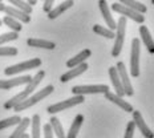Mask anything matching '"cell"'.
<instances>
[{
  "instance_id": "obj_13",
  "label": "cell",
  "mask_w": 154,
  "mask_h": 138,
  "mask_svg": "<svg viewBox=\"0 0 154 138\" xmlns=\"http://www.w3.org/2000/svg\"><path fill=\"white\" fill-rule=\"evenodd\" d=\"M98 8H100L101 15H102V17H104L108 28L112 31H114L116 29V20L113 19V16H112L110 8H109L106 0H100V2H98Z\"/></svg>"
},
{
  "instance_id": "obj_21",
  "label": "cell",
  "mask_w": 154,
  "mask_h": 138,
  "mask_svg": "<svg viewBox=\"0 0 154 138\" xmlns=\"http://www.w3.org/2000/svg\"><path fill=\"white\" fill-rule=\"evenodd\" d=\"M82 122H84V115L77 114L75 117V120H73L72 125H70V129L68 131V134H66V138H76L82 126Z\"/></svg>"
},
{
  "instance_id": "obj_12",
  "label": "cell",
  "mask_w": 154,
  "mask_h": 138,
  "mask_svg": "<svg viewBox=\"0 0 154 138\" xmlns=\"http://www.w3.org/2000/svg\"><path fill=\"white\" fill-rule=\"evenodd\" d=\"M86 69H88V64H86V61L79 64V65L73 66V68H69L68 72H65L61 77H60V81L61 82H68V81H70V80L81 76L84 72H86Z\"/></svg>"
},
{
  "instance_id": "obj_33",
  "label": "cell",
  "mask_w": 154,
  "mask_h": 138,
  "mask_svg": "<svg viewBox=\"0 0 154 138\" xmlns=\"http://www.w3.org/2000/svg\"><path fill=\"white\" fill-rule=\"evenodd\" d=\"M43 131H44V138H54L51 124H45V125H44V126H43Z\"/></svg>"
},
{
  "instance_id": "obj_29",
  "label": "cell",
  "mask_w": 154,
  "mask_h": 138,
  "mask_svg": "<svg viewBox=\"0 0 154 138\" xmlns=\"http://www.w3.org/2000/svg\"><path fill=\"white\" fill-rule=\"evenodd\" d=\"M93 32H94V33H97V35H100V36H102V37L114 38V31L102 27V25H100V24L93 25Z\"/></svg>"
},
{
  "instance_id": "obj_19",
  "label": "cell",
  "mask_w": 154,
  "mask_h": 138,
  "mask_svg": "<svg viewBox=\"0 0 154 138\" xmlns=\"http://www.w3.org/2000/svg\"><path fill=\"white\" fill-rule=\"evenodd\" d=\"M27 44L32 48H44V49H54L56 44L51 40H44V38H28Z\"/></svg>"
},
{
  "instance_id": "obj_7",
  "label": "cell",
  "mask_w": 154,
  "mask_h": 138,
  "mask_svg": "<svg viewBox=\"0 0 154 138\" xmlns=\"http://www.w3.org/2000/svg\"><path fill=\"white\" fill-rule=\"evenodd\" d=\"M112 9H113L114 12H117V14H120L121 16H124V17H126V19L129 17L130 20L136 21V23H138V24H142L143 21H145V16L142 14H138V12L128 8L126 5L121 4V3H113V4H112Z\"/></svg>"
},
{
  "instance_id": "obj_8",
  "label": "cell",
  "mask_w": 154,
  "mask_h": 138,
  "mask_svg": "<svg viewBox=\"0 0 154 138\" xmlns=\"http://www.w3.org/2000/svg\"><path fill=\"white\" fill-rule=\"evenodd\" d=\"M109 89L108 85L104 84H98V85H76L72 88V93L73 94H104L106 93Z\"/></svg>"
},
{
  "instance_id": "obj_5",
  "label": "cell",
  "mask_w": 154,
  "mask_h": 138,
  "mask_svg": "<svg viewBox=\"0 0 154 138\" xmlns=\"http://www.w3.org/2000/svg\"><path fill=\"white\" fill-rule=\"evenodd\" d=\"M40 65H41L40 59H31L24 63H19V64H16V65H11V66H8V68H5L4 75L5 76H15V75H19V73L24 72V70L36 69Z\"/></svg>"
},
{
  "instance_id": "obj_23",
  "label": "cell",
  "mask_w": 154,
  "mask_h": 138,
  "mask_svg": "<svg viewBox=\"0 0 154 138\" xmlns=\"http://www.w3.org/2000/svg\"><path fill=\"white\" fill-rule=\"evenodd\" d=\"M31 125V118H28V117H25V118H23V120L20 121L17 125H16V129H15V131L11 134L8 138H20L23 134L25 133V130H27V127Z\"/></svg>"
},
{
  "instance_id": "obj_9",
  "label": "cell",
  "mask_w": 154,
  "mask_h": 138,
  "mask_svg": "<svg viewBox=\"0 0 154 138\" xmlns=\"http://www.w3.org/2000/svg\"><path fill=\"white\" fill-rule=\"evenodd\" d=\"M116 69H117L118 76H120V80H121V84H122L125 96H133L134 90H133V86H131V82L129 80V76H128L126 68H125V64L122 61H118L117 65H116Z\"/></svg>"
},
{
  "instance_id": "obj_34",
  "label": "cell",
  "mask_w": 154,
  "mask_h": 138,
  "mask_svg": "<svg viewBox=\"0 0 154 138\" xmlns=\"http://www.w3.org/2000/svg\"><path fill=\"white\" fill-rule=\"evenodd\" d=\"M53 4H54V0H44V5H43L44 12L49 11V9L53 7Z\"/></svg>"
},
{
  "instance_id": "obj_20",
  "label": "cell",
  "mask_w": 154,
  "mask_h": 138,
  "mask_svg": "<svg viewBox=\"0 0 154 138\" xmlns=\"http://www.w3.org/2000/svg\"><path fill=\"white\" fill-rule=\"evenodd\" d=\"M91 54H92L91 49H84V51H81V52H80L79 54H76L75 57H72V59H69L68 61H66V66H68V68H73V66L79 65V64L85 63L86 59H88Z\"/></svg>"
},
{
  "instance_id": "obj_28",
  "label": "cell",
  "mask_w": 154,
  "mask_h": 138,
  "mask_svg": "<svg viewBox=\"0 0 154 138\" xmlns=\"http://www.w3.org/2000/svg\"><path fill=\"white\" fill-rule=\"evenodd\" d=\"M21 121V117L20 115H12V117H8L5 120H2L0 121V130H4L7 127H11V126H16L19 122Z\"/></svg>"
},
{
  "instance_id": "obj_18",
  "label": "cell",
  "mask_w": 154,
  "mask_h": 138,
  "mask_svg": "<svg viewBox=\"0 0 154 138\" xmlns=\"http://www.w3.org/2000/svg\"><path fill=\"white\" fill-rule=\"evenodd\" d=\"M140 36L142 43L145 44V47L147 48L150 53H154V41H153V36L150 33V31L147 29L146 25H141L140 27Z\"/></svg>"
},
{
  "instance_id": "obj_36",
  "label": "cell",
  "mask_w": 154,
  "mask_h": 138,
  "mask_svg": "<svg viewBox=\"0 0 154 138\" xmlns=\"http://www.w3.org/2000/svg\"><path fill=\"white\" fill-rule=\"evenodd\" d=\"M4 7H5V5L3 4V2H0V12H3V11H4Z\"/></svg>"
},
{
  "instance_id": "obj_3",
  "label": "cell",
  "mask_w": 154,
  "mask_h": 138,
  "mask_svg": "<svg viewBox=\"0 0 154 138\" xmlns=\"http://www.w3.org/2000/svg\"><path fill=\"white\" fill-rule=\"evenodd\" d=\"M126 35V17L121 16L118 21H116V32H114V45L112 49V56L118 57L122 51V45Z\"/></svg>"
},
{
  "instance_id": "obj_30",
  "label": "cell",
  "mask_w": 154,
  "mask_h": 138,
  "mask_svg": "<svg viewBox=\"0 0 154 138\" xmlns=\"http://www.w3.org/2000/svg\"><path fill=\"white\" fill-rule=\"evenodd\" d=\"M19 38V33L17 32H7V33H3L0 35V45H3V44L5 43H9V41H14V40H17Z\"/></svg>"
},
{
  "instance_id": "obj_22",
  "label": "cell",
  "mask_w": 154,
  "mask_h": 138,
  "mask_svg": "<svg viewBox=\"0 0 154 138\" xmlns=\"http://www.w3.org/2000/svg\"><path fill=\"white\" fill-rule=\"evenodd\" d=\"M118 3H121V4L126 5L128 8L133 9V11L138 12V14H145V12L147 11V7L145 4H142V3L137 2V0H118Z\"/></svg>"
},
{
  "instance_id": "obj_10",
  "label": "cell",
  "mask_w": 154,
  "mask_h": 138,
  "mask_svg": "<svg viewBox=\"0 0 154 138\" xmlns=\"http://www.w3.org/2000/svg\"><path fill=\"white\" fill-rule=\"evenodd\" d=\"M131 114H133V122L136 125L137 129L140 130V133H142V136L145 138H154L153 130L147 126V124L145 122V120H143L142 114H141L138 110H133Z\"/></svg>"
},
{
  "instance_id": "obj_38",
  "label": "cell",
  "mask_w": 154,
  "mask_h": 138,
  "mask_svg": "<svg viewBox=\"0 0 154 138\" xmlns=\"http://www.w3.org/2000/svg\"><path fill=\"white\" fill-rule=\"evenodd\" d=\"M2 24H3V21H2V19H0V27H2Z\"/></svg>"
},
{
  "instance_id": "obj_6",
  "label": "cell",
  "mask_w": 154,
  "mask_h": 138,
  "mask_svg": "<svg viewBox=\"0 0 154 138\" xmlns=\"http://www.w3.org/2000/svg\"><path fill=\"white\" fill-rule=\"evenodd\" d=\"M140 54H141L140 38H133L131 40V51H130V75L133 77L140 76Z\"/></svg>"
},
{
  "instance_id": "obj_26",
  "label": "cell",
  "mask_w": 154,
  "mask_h": 138,
  "mask_svg": "<svg viewBox=\"0 0 154 138\" xmlns=\"http://www.w3.org/2000/svg\"><path fill=\"white\" fill-rule=\"evenodd\" d=\"M3 23H4L7 27L9 28L11 31H14V32H20L21 29H23V25H21V23L19 20H16V19L14 17H11V16H8V15H5L4 17H3Z\"/></svg>"
},
{
  "instance_id": "obj_37",
  "label": "cell",
  "mask_w": 154,
  "mask_h": 138,
  "mask_svg": "<svg viewBox=\"0 0 154 138\" xmlns=\"http://www.w3.org/2000/svg\"><path fill=\"white\" fill-rule=\"evenodd\" d=\"M20 138H29V136H28V134H25V133H24V134H23V136H21Z\"/></svg>"
},
{
  "instance_id": "obj_4",
  "label": "cell",
  "mask_w": 154,
  "mask_h": 138,
  "mask_svg": "<svg viewBox=\"0 0 154 138\" xmlns=\"http://www.w3.org/2000/svg\"><path fill=\"white\" fill-rule=\"evenodd\" d=\"M85 101V97L81 94H75L72 98H68V100H64V101H60L57 104H53L51 106L47 108V112L49 114H54V113H59V112H64L65 109H69V108H73L76 105H80Z\"/></svg>"
},
{
  "instance_id": "obj_39",
  "label": "cell",
  "mask_w": 154,
  "mask_h": 138,
  "mask_svg": "<svg viewBox=\"0 0 154 138\" xmlns=\"http://www.w3.org/2000/svg\"><path fill=\"white\" fill-rule=\"evenodd\" d=\"M0 2H3V0H0Z\"/></svg>"
},
{
  "instance_id": "obj_31",
  "label": "cell",
  "mask_w": 154,
  "mask_h": 138,
  "mask_svg": "<svg viewBox=\"0 0 154 138\" xmlns=\"http://www.w3.org/2000/svg\"><path fill=\"white\" fill-rule=\"evenodd\" d=\"M17 54V48L15 47H3L0 45V57L4 56V57H8V56H16Z\"/></svg>"
},
{
  "instance_id": "obj_35",
  "label": "cell",
  "mask_w": 154,
  "mask_h": 138,
  "mask_svg": "<svg viewBox=\"0 0 154 138\" xmlns=\"http://www.w3.org/2000/svg\"><path fill=\"white\" fill-rule=\"evenodd\" d=\"M27 3H28L29 5H32V7H33V5H36L37 0H27Z\"/></svg>"
},
{
  "instance_id": "obj_27",
  "label": "cell",
  "mask_w": 154,
  "mask_h": 138,
  "mask_svg": "<svg viewBox=\"0 0 154 138\" xmlns=\"http://www.w3.org/2000/svg\"><path fill=\"white\" fill-rule=\"evenodd\" d=\"M8 2H9V4H11L12 7L20 9V11H23V12H25V14H28V15H31L32 11H33V7L28 4L27 2H24V0H8Z\"/></svg>"
},
{
  "instance_id": "obj_17",
  "label": "cell",
  "mask_w": 154,
  "mask_h": 138,
  "mask_svg": "<svg viewBox=\"0 0 154 138\" xmlns=\"http://www.w3.org/2000/svg\"><path fill=\"white\" fill-rule=\"evenodd\" d=\"M109 76H110L112 84H113V86H114L116 94H118L120 97H124L125 92H124L122 84H121L120 76H118V72H117V69H116V66H110V68H109Z\"/></svg>"
},
{
  "instance_id": "obj_1",
  "label": "cell",
  "mask_w": 154,
  "mask_h": 138,
  "mask_svg": "<svg viewBox=\"0 0 154 138\" xmlns=\"http://www.w3.org/2000/svg\"><path fill=\"white\" fill-rule=\"evenodd\" d=\"M44 77H45V72H44V70H38L36 75L32 77L31 81L27 84V88H25L23 92L17 93V94L14 96L12 98H9L8 101H5V104H4L5 110H11V109H14L19 102H21L23 100H25L28 96H31L32 93H33V90H36V88L40 85V82L44 80Z\"/></svg>"
},
{
  "instance_id": "obj_11",
  "label": "cell",
  "mask_w": 154,
  "mask_h": 138,
  "mask_svg": "<svg viewBox=\"0 0 154 138\" xmlns=\"http://www.w3.org/2000/svg\"><path fill=\"white\" fill-rule=\"evenodd\" d=\"M31 80H32V76L29 75L20 76V77H12L9 80H0V89L2 90H8V89L15 88V86L27 85Z\"/></svg>"
},
{
  "instance_id": "obj_25",
  "label": "cell",
  "mask_w": 154,
  "mask_h": 138,
  "mask_svg": "<svg viewBox=\"0 0 154 138\" xmlns=\"http://www.w3.org/2000/svg\"><path fill=\"white\" fill-rule=\"evenodd\" d=\"M51 126H52V131L54 133V136H56V138H66L65 136V131H64L63 129V125L61 122H60V120L57 117H52L49 121Z\"/></svg>"
},
{
  "instance_id": "obj_2",
  "label": "cell",
  "mask_w": 154,
  "mask_h": 138,
  "mask_svg": "<svg viewBox=\"0 0 154 138\" xmlns=\"http://www.w3.org/2000/svg\"><path fill=\"white\" fill-rule=\"evenodd\" d=\"M53 90H54V86L53 85H47L44 89H41V90L36 92L33 96H28L25 100H23L21 102H19V104L14 108V110L17 112V113H19V112L27 110L28 108L33 106V105H36L37 102H40L41 100H44L45 97H48V96H49Z\"/></svg>"
},
{
  "instance_id": "obj_32",
  "label": "cell",
  "mask_w": 154,
  "mask_h": 138,
  "mask_svg": "<svg viewBox=\"0 0 154 138\" xmlns=\"http://www.w3.org/2000/svg\"><path fill=\"white\" fill-rule=\"evenodd\" d=\"M134 130H136V125L133 121H130L126 125V131H125V137L124 138H133L134 137Z\"/></svg>"
},
{
  "instance_id": "obj_16",
  "label": "cell",
  "mask_w": 154,
  "mask_h": 138,
  "mask_svg": "<svg viewBox=\"0 0 154 138\" xmlns=\"http://www.w3.org/2000/svg\"><path fill=\"white\" fill-rule=\"evenodd\" d=\"M73 4H75V2H73V0H65V2L60 3V4L56 5V7H52L49 11L47 12L48 19H51V20H54V19H57L59 16H61L64 12L66 11V9H69L70 7H72Z\"/></svg>"
},
{
  "instance_id": "obj_14",
  "label": "cell",
  "mask_w": 154,
  "mask_h": 138,
  "mask_svg": "<svg viewBox=\"0 0 154 138\" xmlns=\"http://www.w3.org/2000/svg\"><path fill=\"white\" fill-rule=\"evenodd\" d=\"M3 12H4L5 15H8V16H11V17L16 19V20H19L20 23H23V24L31 23V15L25 14V12L20 11V9H17L15 7H12V5H5Z\"/></svg>"
},
{
  "instance_id": "obj_15",
  "label": "cell",
  "mask_w": 154,
  "mask_h": 138,
  "mask_svg": "<svg viewBox=\"0 0 154 138\" xmlns=\"http://www.w3.org/2000/svg\"><path fill=\"white\" fill-rule=\"evenodd\" d=\"M104 96H105V98H106L108 101H110V102H113V104L116 105H118L121 109H122L124 112H128V113H131V112L134 110L133 106L129 104L128 101H125L122 97H120L118 94H116V93H112L110 90H108L106 93H104Z\"/></svg>"
},
{
  "instance_id": "obj_24",
  "label": "cell",
  "mask_w": 154,
  "mask_h": 138,
  "mask_svg": "<svg viewBox=\"0 0 154 138\" xmlns=\"http://www.w3.org/2000/svg\"><path fill=\"white\" fill-rule=\"evenodd\" d=\"M32 125V134L29 138H41V120L38 114H33L31 120Z\"/></svg>"
}]
</instances>
